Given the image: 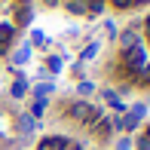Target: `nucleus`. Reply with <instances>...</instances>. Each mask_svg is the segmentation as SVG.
Returning <instances> with one entry per match:
<instances>
[{
    "label": "nucleus",
    "mask_w": 150,
    "mask_h": 150,
    "mask_svg": "<svg viewBox=\"0 0 150 150\" xmlns=\"http://www.w3.org/2000/svg\"><path fill=\"white\" fill-rule=\"evenodd\" d=\"M122 61H126V67L132 74H141L147 67V55H144V49H141V43L138 46H132V49H122Z\"/></svg>",
    "instance_id": "1"
},
{
    "label": "nucleus",
    "mask_w": 150,
    "mask_h": 150,
    "mask_svg": "<svg viewBox=\"0 0 150 150\" xmlns=\"http://www.w3.org/2000/svg\"><path fill=\"white\" fill-rule=\"evenodd\" d=\"M67 113H71V117L77 120V122H89V126H92L95 120H98V107H92L89 101H74Z\"/></svg>",
    "instance_id": "2"
},
{
    "label": "nucleus",
    "mask_w": 150,
    "mask_h": 150,
    "mask_svg": "<svg viewBox=\"0 0 150 150\" xmlns=\"http://www.w3.org/2000/svg\"><path fill=\"white\" fill-rule=\"evenodd\" d=\"M67 147V138H61V135H49V138L40 141L37 150H64Z\"/></svg>",
    "instance_id": "3"
},
{
    "label": "nucleus",
    "mask_w": 150,
    "mask_h": 150,
    "mask_svg": "<svg viewBox=\"0 0 150 150\" xmlns=\"http://www.w3.org/2000/svg\"><path fill=\"white\" fill-rule=\"evenodd\" d=\"M12 40H16V25H12V22H3V25H0V46L9 49Z\"/></svg>",
    "instance_id": "4"
},
{
    "label": "nucleus",
    "mask_w": 150,
    "mask_h": 150,
    "mask_svg": "<svg viewBox=\"0 0 150 150\" xmlns=\"http://www.w3.org/2000/svg\"><path fill=\"white\" fill-rule=\"evenodd\" d=\"M31 18H34L31 6L28 3H18L16 6V22H12V25H16V28H18V25H31Z\"/></svg>",
    "instance_id": "5"
},
{
    "label": "nucleus",
    "mask_w": 150,
    "mask_h": 150,
    "mask_svg": "<svg viewBox=\"0 0 150 150\" xmlns=\"http://www.w3.org/2000/svg\"><path fill=\"white\" fill-rule=\"evenodd\" d=\"M40 129V122L31 117V113H25V117H18V132L22 135H31V132H37Z\"/></svg>",
    "instance_id": "6"
},
{
    "label": "nucleus",
    "mask_w": 150,
    "mask_h": 150,
    "mask_svg": "<svg viewBox=\"0 0 150 150\" xmlns=\"http://www.w3.org/2000/svg\"><path fill=\"white\" fill-rule=\"evenodd\" d=\"M92 129H95V135L98 138H104V135H110V129H113V120H107V117H98L92 122Z\"/></svg>",
    "instance_id": "7"
},
{
    "label": "nucleus",
    "mask_w": 150,
    "mask_h": 150,
    "mask_svg": "<svg viewBox=\"0 0 150 150\" xmlns=\"http://www.w3.org/2000/svg\"><path fill=\"white\" fill-rule=\"evenodd\" d=\"M9 95H12V98H25V95H28V80H25V77H18L16 83L9 86Z\"/></svg>",
    "instance_id": "8"
},
{
    "label": "nucleus",
    "mask_w": 150,
    "mask_h": 150,
    "mask_svg": "<svg viewBox=\"0 0 150 150\" xmlns=\"http://www.w3.org/2000/svg\"><path fill=\"white\" fill-rule=\"evenodd\" d=\"M120 43H122V49H132V46H138V34H135L132 28L122 31V34H120Z\"/></svg>",
    "instance_id": "9"
},
{
    "label": "nucleus",
    "mask_w": 150,
    "mask_h": 150,
    "mask_svg": "<svg viewBox=\"0 0 150 150\" xmlns=\"http://www.w3.org/2000/svg\"><path fill=\"white\" fill-rule=\"evenodd\" d=\"M28 58H31V46H22V49L12 52V64H25Z\"/></svg>",
    "instance_id": "10"
},
{
    "label": "nucleus",
    "mask_w": 150,
    "mask_h": 150,
    "mask_svg": "<svg viewBox=\"0 0 150 150\" xmlns=\"http://www.w3.org/2000/svg\"><path fill=\"white\" fill-rule=\"evenodd\" d=\"M104 101H107L110 107H117V110H126V107H122V101H120V95L113 92V89H104Z\"/></svg>",
    "instance_id": "11"
},
{
    "label": "nucleus",
    "mask_w": 150,
    "mask_h": 150,
    "mask_svg": "<svg viewBox=\"0 0 150 150\" xmlns=\"http://www.w3.org/2000/svg\"><path fill=\"white\" fill-rule=\"evenodd\" d=\"M43 110H46V98H34V104H31V117L40 120V117H43Z\"/></svg>",
    "instance_id": "12"
},
{
    "label": "nucleus",
    "mask_w": 150,
    "mask_h": 150,
    "mask_svg": "<svg viewBox=\"0 0 150 150\" xmlns=\"http://www.w3.org/2000/svg\"><path fill=\"white\" fill-rule=\"evenodd\" d=\"M67 12L83 16V12H86V0H67Z\"/></svg>",
    "instance_id": "13"
},
{
    "label": "nucleus",
    "mask_w": 150,
    "mask_h": 150,
    "mask_svg": "<svg viewBox=\"0 0 150 150\" xmlns=\"http://www.w3.org/2000/svg\"><path fill=\"white\" fill-rule=\"evenodd\" d=\"M49 92H52V83H37L34 86V98H46Z\"/></svg>",
    "instance_id": "14"
},
{
    "label": "nucleus",
    "mask_w": 150,
    "mask_h": 150,
    "mask_svg": "<svg viewBox=\"0 0 150 150\" xmlns=\"http://www.w3.org/2000/svg\"><path fill=\"white\" fill-rule=\"evenodd\" d=\"M86 12H92V16L104 12V0H89V3H86Z\"/></svg>",
    "instance_id": "15"
},
{
    "label": "nucleus",
    "mask_w": 150,
    "mask_h": 150,
    "mask_svg": "<svg viewBox=\"0 0 150 150\" xmlns=\"http://www.w3.org/2000/svg\"><path fill=\"white\" fill-rule=\"evenodd\" d=\"M95 55H98V43H89V46L83 49V55H80V58H83V61H89V58H95Z\"/></svg>",
    "instance_id": "16"
},
{
    "label": "nucleus",
    "mask_w": 150,
    "mask_h": 150,
    "mask_svg": "<svg viewBox=\"0 0 150 150\" xmlns=\"http://www.w3.org/2000/svg\"><path fill=\"white\" fill-rule=\"evenodd\" d=\"M77 92H80V95H92V92H95V86L89 83V80H80V83H77Z\"/></svg>",
    "instance_id": "17"
},
{
    "label": "nucleus",
    "mask_w": 150,
    "mask_h": 150,
    "mask_svg": "<svg viewBox=\"0 0 150 150\" xmlns=\"http://www.w3.org/2000/svg\"><path fill=\"white\" fill-rule=\"evenodd\" d=\"M31 43H34V46H46V34H43V31H34V34H31Z\"/></svg>",
    "instance_id": "18"
},
{
    "label": "nucleus",
    "mask_w": 150,
    "mask_h": 150,
    "mask_svg": "<svg viewBox=\"0 0 150 150\" xmlns=\"http://www.w3.org/2000/svg\"><path fill=\"white\" fill-rule=\"evenodd\" d=\"M46 67H49V71H61V58H58V55H49Z\"/></svg>",
    "instance_id": "19"
},
{
    "label": "nucleus",
    "mask_w": 150,
    "mask_h": 150,
    "mask_svg": "<svg viewBox=\"0 0 150 150\" xmlns=\"http://www.w3.org/2000/svg\"><path fill=\"white\" fill-rule=\"evenodd\" d=\"M113 6H117V9H129V6H132V0H110Z\"/></svg>",
    "instance_id": "20"
},
{
    "label": "nucleus",
    "mask_w": 150,
    "mask_h": 150,
    "mask_svg": "<svg viewBox=\"0 0 150 150\" xmlns=\"http://www.w3.org/2000/svg\"><path fill=\"white\" fill-rule=\"evenodd\" d=\"M104 34H107V37H117V25L107 22V25H104Z\"/></svg>",
    "instance_id": "21"
},
{
    "label": "nucleus",
    "mask_w": 150,
    "mask_h": 150,
    "mask_svg": "<svg viewBox=\"0 0 150 150\" xmlns=\"http://www.w3.org/2000/svg\"><path fill=\"white\" fill-rule=\"evenodd\" d=\"M117 150H132V141H129V138H122V141H120V147H117Z\"/></svg>",
    "instance_id": "22"
},
{
    "label": "nucleus",
    "mask_w": 150,
    "mask_h": 150,
    "mask_svg": "<svg viewBox=\"0 0 150 150\" xmlns=\"http://www.w3.org/2000/svg\"><path fill=\"white\" fill-rule=\"evenodd\" d=\"M144 25H147V40H150V18H147V22H144Z\"/></svg>",
    "instance_id": "23"
},
{
    "label": "nucleus",
    "mask_w": 150,
    "mask_h": 150,
    "mask_svg": "<svg viewBox=\"0 0 150 150\" xmlns=\"http://www.w3.org/2000/svg\"><path fill=\"white\" fill-rule=\"evenodd\" d=\"M46 3H49V6H55V3H58V0H46Z\"/></svg>",
    "instance_id": "24"
},
{
    "label": "nucleus",
    "mask_w": 150,
    "mask_h": 150,
    "mask_svg": "<svg viewBox=\"0 0 150 150\" xmlns=\"http://www.w3.org/2000/svg\"><path fill=\"white\" fill-rule=\"evenodd\" d=\"M132 3H147V0H132Z\"/></svg>",
    "instance_id": "25"
},
{
    "label": "nucleus",
    "mask_w": 150,
    "mask_h": 150,
    "mask_svg": "<svg viewBox=\"0 0 150 150\" xmlns=\"http://www.w3.org/2000/svg\"><path fill=\"white\" fill-rule=\"evenodd\" d=\"M147 141H150V126H147Z\"/></svg>",
    "instance_id": "26"
},
{
    "label": "nucleus",
    "mask_w": 150,
    "mask_h": 150,
    "mask_svg": "<svg viewBox=\"0 0 150 150\" xmlns=\"http://www.w3.org/2000/svg\"><path fill=\"white\" fill-rule=\"evenodd\" d=\"M3 52H6V49H3V46H0V55H3Z\"/></svg>",
    "instance_id": "27"
},
{
    "label": "nucleus",
    "mask_w": 150,
    "mask_h": 150,
    "mask_svg": "<svg viewBox=\"0 0 150 150\" xmlns=\"http://www.w3.org/2000/svg\"><path fill=\"white\" fill-rule=\"evenodd\" d=\"M18 3H28V0H18Z\"/></svg>",
    "instance_id": "28"
},
{
    "label": "nucleus",
    "mask_w": 150,
    "mask_h": 150,
    "mask_svg": "<svg viewBox=\"0 0 150 150\" xmlns=\"http://www.w3.org/2000/svg\"><path fill=\"white\" fill-rule=\"evenodd\" d=\"M141 150H150V147H141Z\"/></svg>",
    "instance_id": "29"
}]
</instances>
